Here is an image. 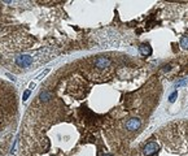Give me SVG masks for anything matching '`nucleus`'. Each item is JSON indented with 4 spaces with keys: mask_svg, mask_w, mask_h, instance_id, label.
<instances>
[{
    "mask_svg": "<svg viewBox=\"0 0 188 156\" xmlns=\"http://www.w3.org/2000/svg\"><path fill=\"white\" fill-rule=\"evenodd\" d=\"M158 150H160V147H158L157 143L156 142H149L145 147H144L143 152H144V155L145 156H152L153 154H156Z\"/></svg>",
    "mask_w": 188,
    "mask_h": 156,
    "instance_id": "1",
    "label": "nucleus"
},
{
    "mask_svg": "<svg viewBox=\"0 0 188 156\" xmlns=\"http://www.w3.org/2000/svg\"><path fill=\"white\" fill-rule=\"evenodd\" d=\"M140 126H141V121L139 120V118H136V117L130 118V120L127 121V124H126V128H127V130H130V131L138 130Z\"/></svg>",
    "mask_w": 188,
    "mask_h": 156,
    "instance_id": "2",
    "label": "nucleus"
},
{
    "mask_svg": "<svg viewBox=\"0 0 188 156\" xmlns=\"http://www.w3.org/2000/svg\"><path fill=\"white\" fill-rule=\"evenodd\" d=\"M110 64H112V61L108 59V57H97V59L95 60V65H96V68H99V69H105Z\"/></svg>",
    "mask_w": 188,
    "mask_h": 156,
    "instance_id": "3",
    "label": "nucleus"
},
{
    "mask_svg": "<svg viewBox=\"0 0 188 156\" xmlns=\"http://www.w3.org/2000/svg\"><path fill=\"white\" fill-rule=\"evenodd\" d=\"M17 64L20 66H29L31 64V57L30 56H20L17 57Z\"/></svg>",
    "mask_w": 188,
    "mask_h": 156,
    "instance_id": "4",
    "label": "nucleus"
},
{
    "mask_svg": "<svg viewBox=\"0 0 188 156\" xmlns=\"http://www.w3.org/2000/svg\"><path fill=\"white\" fill-rule=\"evenodd\" d=\"M140 53H141V55H144V56H149V55L152 53V48H150L148 44H143V46H140Z\"/></svg>",
    "mask_w": 188,
    "mask_h": 156,
    "instance_id": "5",
    "label": "nucleus"
},
{
    "mask_svg": "<svg viewBox=\"0 0 188 156\" xmlns=\"http://www.w3.org/2000/svg\"><path fill=\"white\" fill-rule=\"evenodd\" d=\"M40 99H42L43 102H47V100L51 99V94L50 92H42V94H40Z\"/></svg>",
    "mask_w": 188,
    "mask_h": 156,
    "instance_id": "6",
    "label": "nucleus"
},
{
    "mask_svg": "<svg viewBox=\"0 0 188 156\" xmlns=\"http://www.w3.org/2000/svg\"><path fill=\"white\" fill-rule=\"evenodd\" d=\"M180 46L183 48H188V35L183 37V38L180 39Z\"/></svg>",
    "mask_w": 188,
    "mask_h": 156,
    "instance_id": "7",
    "label": "nucleus"
},
{
    "mask_svg": "<svg viewBox=\"0 0 188 156\" xmlns=\"http://www.w3.org/2000/svg\"><path fill=\"white\" fill-rule=\"evenodd\" d=\"M176 96H178V92L174 91V92H173V94L169 96V102H170V103H174L175 99H176Z\"/></svg>",
    "mask_w": 188,
    "mask_h": 156,
    "instance_id": "8",
    "label": "nucleus"
},
{
    "mask_svg": "<svg viewBox=\"0 0 188 156\" xmlns=\"http://www.w3.org/2000/svg\"><path fill=\"white\" fill-rule=\"evenodd\" d=\"M187 83H188V79L186 78V79H183V81H180V82H178V83H176V89H178V87H180V86H186Z\"/></svg>",
    "mask_w": 188,
    "mask_h": 156,
    "instance_id": "9",
    "label": "nucleus"
},
{
    "mask_svg": "<svg viewBox=\"0 0 188 156\" xmlns=\"http://www.w3.org/2000/svg\"><path fill=\"white\" fill-rule=\"evenodd\" d=\"M31 94V91L30 90H27V91H25V94H24V100H26L29 98V95Z\"/></svg>",
    "mask_w": 188,
    "mask_h": 156,
    "instance_id": "10",
    "label": "nucleus"
},
{
    "mask_svg": "<svg viewBox=\"0 0 188 156\" xmlns=\"http://www.w3.org/2000/svg\"><path fill=\"white\" fill-rule=\"evenodd\" d=\"M170 68H171V65H166V66H164V72H169V70H170Z\"/></svg>",
    "mask_w": 188,
    "mask_h": 156,
    "instance_id": "11",
    "label": "nucleus"
},
{
    "mask_svg": "<svg viewBox=\"0 0 188 156\" xmlns=\"http://www.w3.org/2000/svg\"><path fill=\"white\" fill-rule=\"evenodd\" d=\"M34 87H35V83H34V82H33V83H30V85H29V89H30V91L33 90Z\"/></svg>",
    "mask_w": 188,
    "mask_h": 156,
    "instance_id": "12",
    "label": "nucleus"
},
{
    "mask_svg": "<svg viewBox=\"0 0 188 156\" xmlns=\"http://www.w3.org/2000/svg\"><path fill=\"white\" fill-rule=\"evenodd\" d=\"M47 73H48V69H47V70H44V72H43V73H42V74H40V76H39V78L44 77V76H45V74H47Z\"/></svg>",
    "mask_w": 188,
    "mask_h": 156,
    "instance_id": "13",
    "label": "nucleus"
},
{
    "mask_svg": "<svg viewBox=\"0 0 188 156\" xmlns=\"http://www.w3.org/2000/svg\"><path fill=\"white\" fill-rule=\"evenodd\" d=\"M103 156H113V155H109V154H104Z\"/></svg>",
    "mask_w": 188,
    "mask_h": 156,
    "instance_id": "14",
    "label": "nucleus"
}]
</instances>
